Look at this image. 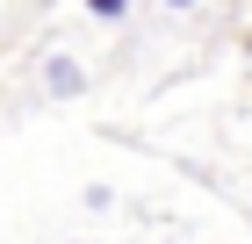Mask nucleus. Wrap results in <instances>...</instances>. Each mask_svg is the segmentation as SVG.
<instances>
[{"mask_svg": "<svg viewBox=\"0 0 252 244\" xmlns=\"http://www.w3.org/2000/svg\"><path fill=\"white\" fill-rule=\"evenodd\" d=\"M166 7H194V0H166Z\"/></svg>", "mask_w": 252, "mask_h": 244, "instance_id": "7ed1b4c3", "label": "nucleus"}, {"mask_svg": "<svg viewBox=\"0 0 252 244\" xmlns=\"http://www.w3.org/2000/svg\"><path fill=\"white\" fill-rule=\"evenodd\" d=\"M43 79H51V94H79V86H87L72 57H51V65H43Z\"/></svg>", "mask_w": 252, "mask_h": 244, "instance_id": "f257e3e1", "label": "nucleus"}, {"mask_svg": "<svg viewBox=\"0 0 252 244\" xmlns=\"http://www.w3.org/2000/svg\"><path fill=\"white\" fill-rule=\"evenodd\" d=\"M87 15H101V22H123V15H130V0H87Z\"/></svg>", "mask_w": 252, "mask_h": 244, "instance_id": "f03ea898", "label": "nucleus"}]
</instances>
